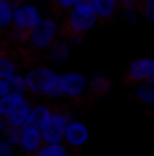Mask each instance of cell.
Returning <instances> with one entry per match:
<instances>
[{"label":"cell","instance_id":"10","mask_svg":"<svg viewBox=\"0 0 154 156\" xmlns=\"http://www.w3.org/2000/svg\"><path fill=\"white\" fill-rule=\"evenodd\" d=\"M64 138L69 145L73 147H82L87 138H89V131L87 127L82 123V122H69L67 127H65V133H64Z\"/></svg>","mask_w":154,"mask_h":156},{"label":"cell","instance_id":"26","mask_svg":"<svg viewBox=\"0 0 154 156\" xmlns=\"http://www.w3.org/2000/svg\"><path fill=\"white\" fill-rule=\"evenodd\" d=\"M0 153L4 156L11 154V149H9V144H7V142H0Z\"/></svg>","mask_w":154,"mask_h":156},{"label":"cell","instance_id":"15","mask_svg":"<svg viewBox=\"0 0 154 156\" xmlns=\"http://www.w3.org/2000/svg\"><path fill=\"white\" fill-rule=\"evenodd\" d=\"M89 87H91V93L94 96H105L111 89V80L103 75H96V76H93Z\"/></svg>","mask_w":154,"mask_h":156},{"label":"cell","instance_id":"25","mask_svg":"<svg viewBox=\"0 0 154 156\" xmlns=\"http://www.w3.org/2000/svg\"><path fill=\"white\" fill-rule=\"evenodd\" d=\"M143 0H118V4H121L123 7H138V4L142 5Z\"/></svg>","mask_w":154,"mask_h":156},{"label":"cell","instance_id":"6","mask_svg":"<svg viewBox=\"0 0 154 156\" xmlns=\"http://www.w3.org/2000/svg\"><path fill=\"white\" fill-rule=\"evenodd\" d=\"M85 87H87V80L80 73H65V75L58 76L60 94H65L73 100H80L83 96Z\"/></svg>","mask_w":154,"mask_h":156},{"label":"cell","instance_id":"7","mask_svg":"<svg viewBox=\"0 0 154 156\" xmlns=\"http://www.w3.org/2000/svg\"><path fill=\"white\" fill-rule=\"evenodd\" d=\"M20 147L29 156H35L44 147L42 131L35 127H22L20 129Z\"/></svg>","mask_w":154,"mask_h":156},{"label":"cell","instance_id":"14","mask_svg":"<svg viewBox=\"0 0 154 156\" xmlns=\"http://www.w3.org/2000/svg\"><path fill=\"white\" fill-rule=\"evenodd\" d=\"M69 56V47L64 40H54L49 47V58L56 64H64Z\"/></svg>","mask_w":154,"mask_h":156},{"label":"cell","instance_id":"17","mask_svg":"<svg viewBox=\"0 0 154 156\" xmlns=\"http://www.w3.org/2000/svg\"><path fill=\"white\" fill-rule=\"evenodd\" d=\"M20 102H24V94H16V93H11L4 98H0V116H5L13 107H16Z\"/></svg>","mask_w":154,"mask_h":156},{"label":"cell","instance_id":"11","mask_svg":"<svg viewBox=\"0 0 154 156\" xmlns=\"http://www.w3.org/2000/svg\"><path fill=\"white\" fill-rule=\"evenodd\" d=\"M96 16L100 20H111L116 15L118 9V0H93L91 2Z\"/></svg>","mask_w":154,"mask_h":156},{"label":"cell","instance_id":"30","mask_svg":"<svg viewBox=\"0 0 154 156\" xmlns=\"http://www.w3.org/2000/svg\"><path fill=\"white\" fill-rule=\"evenodd\" d=\"M11 2H18V4H22V2H26V0H11Z\"/></svg>","mask_w":154,"mask_h":156},{"label":"cell","instance_id":"24","mask_svg":"<svg viewBox=\"0 0 154 156\" xmlns=\"http://www.w3.org/2000/svg\"><path fill=\"white\" fill-rule=\"evenodd\" d=\"M140 11H142L151 22H154V7H151V5H140Z\"/></svg>","mask_w":154,"mask_h":156},{"label":"cell","instance_id":"29","mask_svg":"<svg viewBox=\"0 0 154 156\" xmlns=\"http://www.w3.org/2000/svg\"><path fill=\"white\" fill-rule=\"evenodd\" d=\"M149 85H151V87H154V76L149 78Z\"/></svg>","mask_w":154,"mask_h":156},{"label":"cell","instance_id":"20","mask_svg":"<svg viewBox=\"0 0 154 156\" xmlns=\"http://www.w3.org/2000/svg\"><path fill=\"white\" fill-rule=\"evenodd\" d=\"M7 82H9V87H11V91H15L16 94H24V91L27 89V85H26V78H22L20 75H15V76H11Z\"/></svg>","mask_w":154,"mask_h":156},{"label":"cell","instance_id":"21","mask_svg":"<svg viewBox=\"0 0 154 156\" xmlns=\"http://www.w3.org/2000/svg\"><path fill=\"white\" fill-rule=\"evenodd\" d=\"M53 4L56 9L65 11V9H73L76 4H80V0H53Z\"/></svg>","mask_w":154,"mask_h":156},{"label":"cell","instance_id":"31","mask_svg":"<svg viewBox=\"0 0 154 156\" xmlns=\"http://www.w3.org/2000/svg\"><path fill=\"white\" fill-rule=\"evenodd\" d=\"M65 156H67V154H65Z\"/></svg>","mask_w":154,"mask_h":156},{"label":"cell","instance_id":"18","mask_svg":"<svg viewBox=\"0 0 154 156\" xmlns=\"http://www.w3.org/2000/svg\"><path fill=\"white\" fill-rule=\"evenodd\" d=\"M134 94L138 100H142L145 104H154V87H151V85H138L134 89Z\"/></svg>","mask_w":154,"mask_h":156},{"label":"cell","instance_id":"22","mask_svg":"<svg viewBox=\"0 0 154 156\" xmlns=\"http://www.w3.org/2000/svg\"><path fill=\"white\" fill-rule=\"evenodd\" d=\"M4 129L9 144H20V129H13V127H4Z\"/></svg>","mask_w":154,"mask_h":156},{"label":"cell","instance_id":"16","mask_svg":"<svg viewBox=\"0 0 154 156\" xmlns=\"http://www.w3.org/2000/svg\"><path fill=\"white\" fill-rule=\"evenodd\" d=\"M15 5L11 0H0V29H9L13 24Z\"/></svg>","mask_w":154,"mask_h":156},{"label":"cell","instance_id":"23","mask_svg":"<svg viewBox=\"0 0 154 156\" xmlns=\"http://www.w3.org/2000/svg\"><path fill=\"white\" fill-rule=\"evenodd\" d=\"M7 94H11V87H9V82L0 78V98H4V96H7Z\"/></svg>","mask_w":154,"mask_h":156},{"label":"cell","instance_id":"28","mask_svg":"<svg viewBox=\"0 0 154 156\" xmlns=\"http://www.w3.org/2000/svg\"><path fill=\"white\" fill-rule=\"evenodd\" d=\"M4 127H5V123H4V118L0 116V131H2V129H4Z\"/></svg>","mask_w":154,"mask_h":156},{"label":"cell","instance_id":"19","mask_svg":"<svg viewBox=\"0 0 154 156\" xmlns=\"http://www.w3.org/2000/svg\"><path fill=\"white\" fill-rule=\"evenodd\" d=\"M35 156H65V149L56 144V145H44Z\"/></svg>","mask_w":154,"mask_h":156},{"label":"cell","instance_id":"5","mask_svg":"<svg viewBox=\"0 0 154 156\" xmlns=\"http://www.w3.org/2000/svg\"><path fill=\"white\" fill-rule=\"evenodd\" d=\"M56 33H58V26L54 20L51 18H45L42 20L38 26L31 31L27 44L33 47V49H47L51 47V44L56 38Z\"/></svg>","mask_w":154,"mask_h":156},{"label":"cell","instance_id":"1","mask_svg":"<svg viewBox=\"0 0 154 156\" xmlns=\"http://www.w3.org/2000/svg\"><path fill=\"white\" fill-rule=\"evenodd\" d=\"M96 20H98V16H96L93 5L76 4V5L69 11L65 22L62 24L60 33H62L65 38L73 40V42H78V40H80V35H83L85 31H89V29L96 24Z\"/></svg>","mask_w":154,"mask_h":156},{"label":"cell","instance_id":"9","mask_svg":"<svg viewBox=\"0 0 154 156\" xmlns=\"http://www.w3.org/2000/svg\"><path fill=\"white\" fill-rule=\"evenodd\" d=\"M29 102L27 100H24V102H20L16 107H13L5 116H4V123H5V127H13V129H22L24 125H26V122H27V116H29Z\"/></svg>","mask_w":154,"mask_h":156},{"label":"cell","instance_id":"4","mask_svg":"<svg viewBox=\"0 0 154 156\" xmlns=\"http://www.w3.org/2000/svg\"><path fill=\"white\" fill-rule=\"evenodd\" d=\"M69 123V115L62 113V111H53L51 116L47 120V123L40 129L42 131V138L47 145H56L60 144V140L64 138L65 127Z\"/></svg>","mask_w":154,"mask_h":156},{"label":"cell","instance_id":"13","mask_svg":"<svg viewBox=\"0 0 154 156\" xmlns=\"http://www.w3.org/2000/svg\"><path fill=\"white\" fill-rule=\"evenodd\" d=\"M15 73H16L15 58L7 51H2L0 53V78L2 80H9L11 76H15Z\"/></svg>","mask_w":154,"mask_h":156},{"label":"cell","instance_id":"8","mask_svg":"<svg viewBox=\"0 0 154 156\" xmlns=\"http://www.w3.org/2000/svg\"><path fill=\"white\" fill-rule=\"evenodd\" d=\"M154 76V58L132 60L127 69V82H142Z\"/></svg>","mask_w":154,"mask_h":156},{"label":"cell","instance_id":"2","mask_svg":"<svg viewBox=\"0 0 154 156\" xmlns=\"http://www.w3.org/2000/svg\"><path fill=\"white\" fill-rule=\"evenodd\" d=\"M42 22L40 13L35 5H18L13 11V29L11 35H15V40L18 42H27L31 31Z\"/></svg>","mask_w":154,"mask_h":156},{"label":"cell","instance_id":"3","mask_svg":"<svg viewBox=\"0 0 154 156\" xmlns=\"http://www.w3.org/2000/svg\"><path fill=\"white\" fill-rule=\"evenodd\" d=\"M26 85L35 94L45 96H60L58 89V75L49 67H37L31 69L26 76Z\"/></svg>","mask_w":154,"mask_h":156},{"label":"cell","instance_id":"27","mask_svg":"<svg viewBox=\"0 0 154 156\" xmlns=\"http://www.w3.org/2000/svg\"><path fill=\"white\" fill-rule=\"evenodd\" d=\"M142 5H151V7H154V0H143Z\"/></svg>","mask_w":154,"mask_h":156},{"label":"cell","instance_id":"12","mask_svg":"<svg viewBox=\"0 0 154 156\" xmlns=\"http://www.w3.org/2000/svg\"><path fill=\"white\" fill-rule=\"evenodd\" d=\"M51 109L49 107H45V105H37L35 109H31V113H29V116H27V122H26V125L24 127H35V129H42L45 123H47V120L51 116Z\"/></svg>","mask_w":154,"mask_h":156}]
</instances>
